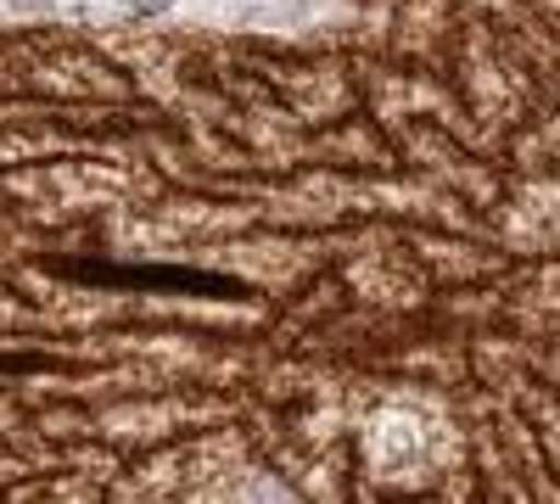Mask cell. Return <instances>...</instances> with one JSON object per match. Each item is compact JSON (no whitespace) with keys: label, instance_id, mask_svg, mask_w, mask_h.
<instances>
[{"label":"cell","instance_id":"cell-1","mask_svg":"<svg viewBox=\"0 0 560 504\" xmlns=\"http://www.w3.org/2000/svg\"><path fill=\"white\" fill-rule=\"evenodd\" d=\"M202 0H0V23L18 17H79V23H113V17H179Z\"/></svg>","mask_w":560,"mask_h":504}]
</instances>
